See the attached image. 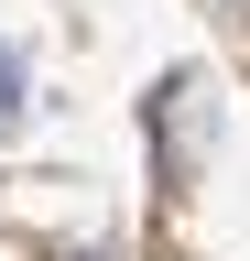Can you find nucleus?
Returning <instances> with one entry per match:
<instances>
[{"mask_svg": "<svg viewBox=\"0 0 250 261\" xmlns=\"http://www.w3.org/2000/svg\"><path fill=\"white\" fill-rule=\"evenodd\" d=\"M0 130H22V55H0Z\"/></svg>", "mask_w": 250, "mask_h": 261, "instance_id": "obj_1", "label": "nucleus"}]
</instances>
